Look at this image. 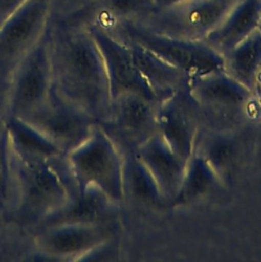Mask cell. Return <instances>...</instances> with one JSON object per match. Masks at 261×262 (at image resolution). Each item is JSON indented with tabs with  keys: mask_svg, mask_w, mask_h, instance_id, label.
<instances>
[{
	"mask_svg": "<svg viewBox=\"0 0 261 262\" xmlns=\"http://www.w3.org/2000/svg\"><path fill=\"white\" fill-rule=\"evenodd\" d=\"M119 244L117 236H113L103 243L99 244L86 255H84L80 261H108L118 259Z\"/></svg>",
	"mask_w": 261,
	"mask_h": 262,
	"instance_id": "603a6c76",
	"label": "cell"
},
{
	"mask_svg": "<svg viewBox=\"0 0 261 262\" xmlns=\"http://www.w3.org/2000/svg\"><path fill=\"white\" fill-rule=\"evenodd\" d=\"M224 186L209 163L198 152H193L186 162L184 176L179 191L171 207H183L194 204L218 188Z\"/></svg>",
	"mask_w": 261,
	"mask_h": 262,
	"instance_id": "44dd1931",
	"label": "cell"
},
{
	"mask_svg": "<svg viewBox=\"0 0 261 262\" xmlns=\"http://www.w3.org/2000/svg\"><path fill=\"white\" fill-rule=\"evenodd\" d=\"M260 27L261 0H238L204 41L223 55Z\"/></svg>",
	"mask_w": 261,
	"mask_h": 262,
	"instance_id": "2e32d148",
	"label": "cell"
},
{
	"mask_svg": "<svg viewBox=\"0 0 261 262\" xmlns=\"http://www.w3.org/2000/svg\"><path fill=\"white\" fill-rule=\"evenodd\" d=\"M49 0H27L0 27V87L43 35L50 21Z\"/></svg>",
	"mask_w": 261,
	"mask_h": 262,
	"instance_id": "9c48e42d",
	"label": "cell"
},
{
	"mask_svg": "<svg viewBox=\"0 0 261 262\" xmlns=\"http://www.w3.org/2000/svg\"><path fill=\"white\" fill-rule=\"evenodd\" d=\"M56 144L66 155L85 141L98 124L89 114L52 88L46 101L23 118Z\"/></svg>",
	"mask_w": 261,
	"mask_h": 262,
	"instance_id": "8fae6325",
	"label": "cell"
},
{
	"mask_svg": "<svg viewBox=\"0 0 261 262\" xmlns=\"http://www.w3.org/2000/svg\"><path fill=\"white\" fill-rule=\"evenodd\" d=\"M7 221H9L8 216L6 211L4 210V208L2 206H0V237L2 236L4 230L6 229V225H7Z\"/></svg>",
	"mask_w": 261,
	"mask_h": 262,
	"instance_id": "484cf974",
	"label": "cell"
},
{
	"mask_svg": "<svg viewBox=\"0 0 261 262\" xmlns=\"http://www.w3.org/2000/svg\"><path fill=\"white\" fill-rule=\"evenodd\" d=\"M77 193L66 157L46 160L25 155L14 149L7 138L5 210L10 222L33 231Z\"/></svg>",
	"mask_w": 261,
	"mask_h": 262,
	"instance_id": "7a4b0ae2",
	"label": "cell"
},
{
	"mask_svg": "<svg viewBox=\"0 0 261 262\" xmlns=\"http://www.w3.org/2000/svg\"><path fill=\"white\" fill-rule=\"evenodd\" d=\"M158 101L137 93H125L111 102L107 118L98 123L121 154L136 150L157 130Z\"/></svg>",
	"mask_w": 261,
	"mask_h": 262,
	"instance_id": "30bf717a",
	"label": "cell"
},
{
	"mask_svg": "<svg viewBox=\"0 0 261 262\" xmlns=\"http://www.w3.org/2000/svg\"><path fill=\"white\" fill-rule=\"evenodd\" d=\"M187 86L200 108L204 129L235 130L247 116L254 94L224 71L192 79Z\"/></svg>",
	"mask_w": 261,
	"mask_h": 262,
	"instance_id": "8992f818",
	"label": "cell"
},
{
	"mask_svg": "<svg viewBox=\"0 0 261 262\" xmlns=\"http://www.w3.org/2000/svg\"><path fill=\"white\" fill-rule=\"evenodd\" d=\"M136 155L146 166L168 206L175 200L185 172L186 162L156 133L137 150Z\"/></svg>",
	"mask_w": 261,
	"mask_h": 262,
	"instance_id": "5bb4252c",
	"label": "cell"
},
{
	"mask_svg": "<svg viewBox=\"0 0 261 262\" xmlns=\"http://www.w3.org/2000/svg\"><path fill=\"white\" fill-rule=\"evenodd\" d=\"M184 0H155V10L156 9H160V8H164L167 6H171L173 4L182 2Z\"/></svg>",
	"mask_w": 261,
	"mask_h": 262,
	"instance_id": "4316f807",
	"label": "cell"
},
{
	"mask_svg": "<svg viewBox=\"0 0 261 262\" xmlns=\"http://www.w3.org/2000/svg\"><path fill=\"white\" fill-rule=\"evenodd\" d=\"M50 59L54 90L103 122L112 98L100 51L87 28L51 23Z\"/></svg>",
	"mask_w": 261,
	"mask_h": 262,
	"instance_id": "6da1fadb",
	"label": "cell"
},
{
	"mask_svg": "<svg viewBox=\"0 0 261 262\" xmlns=\"http://www.w3.org/2000/svg\"><path fill=\"white\" fill-rule=\"evenodd\" d=\"M193 152L200 154L209 163L225 185L240 163L242 145L235 130L203 129Z\"/></svg>",
	"mask_w": 261,
	"mask_h": 262,
	"instance_id": "e0dca14e",
	"label": "cell"
},
{
	"mask_svg": "<svg viewBox=\"0 0 261 262\" xmlns=\"http://www.w3.org/2000/svg\"><path fill=\"white\" fill-rule=\"evenodd\" d=\"M203 129L200 108L187 85L158 101V134L183 160L187 161L193 154Z\"/></svg>",
	"mask_w": 261,
	"mask_h": 262,
	"instance_id": "7c38bea8",
	"label": "cell"
},
{
	"mask_svg": "<svg viewBox=\"0 0 261 262\" xmlns=\"http://www.w3.org/2000/svg\"><path fill=\"white\" fill-rule=\"evenodd\" d=\"M124 202L151 210H161L168 206L153 175L138 158L136 152L123 154Z\"/></svg>",
	"mask_w": 261,
	"mask_h": 262,
	"instance_id": "d6986e66",
	"label": "cell"
},
{
	"mask_svg": "<svg viewBox=\"0 0 261 262\" xmlns=\"http://www.w3.org/2000/svg\"><path fill=\"white\" fill-rule=\"evenodd\" d=\"M27 0H0V27Z\"/></svg>",
	"mask_w": 261,
	"mask_h": 262,
	"instance_id": "d4e9b609",
	"label": "cell"
},
{
	"mask_svg": "<svg viewBox=\"0 0 261 262\" xmlns=\"http://www.w3.org/2000/svg\"><path fill=\"white\" fill-rule=\"evenodd\" d=\"M122 41L129 46L137 69L158 101L187 85L188 79L179 70L166 62L157 54L131 40Z\"/></svg>",
	"mask_w": 261,
	"mask_h": 262,
	"instance_id": "ac0fdd59",
	"label": "cell"
},
{
	"mask_svg": "<svg viewBox=\"0 0 261 262\" xmlns=\"http://www.w3.org/2000/svg\"><path fill=\"white\" fill-rule=\"evenodd\" d=\"M66 159L78 192L95 186L119 206L124 203L123 156L99 124Z\"/></svg>",
	"mask_w": 261,
	"mask_h": 262,
	"instance_id": "277c9868",
	"label": "cell"
},
{
	"mask_svg": "<svg viewBox=\"0 0 261 262\" xmlns=\"http://www.w3.org/2000/svg\"><path fill=\"white\" fill-rule=\"evenodd\" d=\"M223 71L255 93L261 78V29L223 54Z\"/></svg>",
	"mask_w": 261,
	"mask_h": 262,
	"instance_id": "ffe728a7",
	"label": "cell"
},
{
	"mask_svg": "<svg viewBox=\"0 0 261 262\" xmlns=\"http://www.w3.org/2000/svg\"><path fill=\"white\" fill-rule=\"evenodd\" d=\"M113 36L131 40L179 70L188 81L224 70L223 55L204 40H186L146 30L130 19H118L101 27Z\"/></svg>",
	"mask_w": 261,
	"mask_h": 262,
	"instance_id": "3957f363",
	"label": "cell"
},
{
	"mask_svg": "<svg viewBox=\"0 0 261 262\" xmlns=\"http://www.w3.org/2000/svg\"><path fill=\"white\" fill-rule=\"evenodd\" d=\"M238 0H184L130 19L151 32L186 40H205Z\"/></svg>",
	"mask_w": 261,
	"mask_h": 262,
	"instance_id": "52a82bcc",
	"label": "cell"
},
{
	"mask_svg": "<svg viewBox=\"0 0 261 262\" xmlns=\"http://www.w3.org/2000/svg\"><path fill=\"white\" fill-rule=\"evenodd\" d=\"M116 236V224L60 222L32 231L31 260L80 261L93 248Z\"/></svg>",
	"mask_w": 261,
	"mask_h": 262,
	"instance_id": "ba28073f",
	"label": "cell"
},
{
	"mask_svg": "<svg viewBox=\"0 0 261 262\" xmlns=\"http://www.w3.org/2000/svg\"><path fill=\"white\" fill-rule=\"evenodd\" d=\"M2 120L8 141L17 151L46 160L66 157V154L56 144L27 121L17 117H8Z\"/></svg>",
	"mask_w": 261,
	"mask_h": 262,
	"instance_id": "7402d4cb",
	"label": "cell"
},
{
	"mask_svg": "<svg viewBox=\"0 0 261 262\" xmlns=\"http://www.w3.org/2000/svg\"><path fill=\"white\" fill-rule=\"evenodd\" d=\"M118 209L119 205L114 203L100 189L95 186H88L83 191L78 192L63 208L44 220L38 227L60 222L116 224Z\"/></svg>",
	"mask_w": 261,
	"mask_h": 262,
	"instance_id": "9a60e30c",
	"label": "cell"
},
{
	"mask_svg": "<svg viewBox=\"0 0 261 262\" xmlns=\"http://www.w3.org/2000/svg\"><path fill=\"white\" fill-rule=\"evenodd\" d=\"M86 28L100 51L107 76L111 98L114 99L125 93H137L157 100L137 69L129 46L94 23L88 24Z\"/></svg>",
	"mask_w": 261,
	"mask_h": 262,
	"instance_id": "4fadbf2b",
	"label": "cell"
},
{
	"mask_svg": "<svg viewBox=\"0 0 261 262\" xmlns=\"http://www.w3.org/2000/svg\"><path fill=\"white\" fill-rule=\"evenodd\" d=\"M49 21L38 42L13 70L5 92L1 118H25L43 104L53 88Z\"/></svg>",
	"mask_w": 261,
	"mask_h": 262,
	"instance_id": "5b68a950",
	"label": "cell"
},
{
	"mask_svg": "<svg viewBox=\"0 0 261 262\" xmlns=\"http://www.w3.org/2000/svg\"><path fill=\"white\" fill-rule=\"evenodd\" d=\"M6 200H7V136H6L5 127H3V130L0 133V206H2L4 210L6 207Z\"/></svg>",
	"mask_w": 261,
	"mask_h": 262,
	"instance_id": "cb8c5ba5",
	"label": "cell"
}]
</instances>
